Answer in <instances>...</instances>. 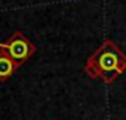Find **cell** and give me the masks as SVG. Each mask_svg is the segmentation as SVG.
<instances>
[{
  "label": "cell",
  "mask_w": 126,
  "mask_h": 120,
  "mask_svg": "<svg viewBox=\"0 0 126 120\" xmlns=\"http://www.w3.org/2000/svg\"><path fill=\"white\" fill-rule=\"evenodd\" d=\"M13 70V63L10 61V59L0 56V78H7Z\"/></svg>",
  "instance_id": "cell-3"
},
{
  "label": "cell",
  "mask_w": 126,
  "mask_h": 120,
  "mask_svg": "<svg viewBox=\"0 0 126 120\" xmlns=\"http://www.w3.org/2000/svg\"><path fill=\"white\" fill-rule=\"evenodd\" d=\"M0 47L7 50L9 56L16 61L27 59L30 54V44L22 37H13L7 44H0Z\"/></svg>",
  "instance_id": "cell-1"
},
{
  "label": "cell",
  "mask_w": 126,
  "mask_h": 120,
  "mask_svg": "<svg viewBox=\"0 0 126 120\" xmlns=\"http://www.w3.org/2000/svg\"><path fill=\"white\" fill-rule=\"evenodd\" d=\"M98 66H100V69L104 73H110V72L116 70L117 66H119V57H117V54L114 51H110V50L101 53V56L98 59Z\"/></svg>",
  "instance_id": "cell-2"
}]
</instances>
